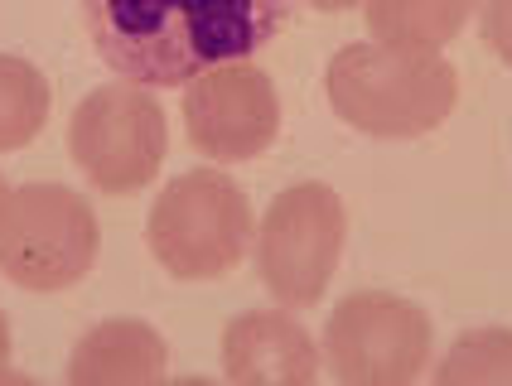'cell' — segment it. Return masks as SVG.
<instances>
[{
  "label": "cell",
  "instance_id": "obj_6",
  "mask_svg": "<svg viewBox=\"0 0 512 386\" xmlns=\"http://www.w3.org/2000/svg\"><path fill=\"white\" fill-rule=\"evenodd\" d=\"M170 150L165 107L141 83H102L92 87L73 121H68V155L83 169V179L107 198L141 193Z\"/></svg>",
  "mask_w": 512,
  "mask_h": 386
},
{
  "label": "cell",
  "instance_id": "obj_1",
  "mask_svg": "<svg viewBox=\"0 0 512 386\" xmlns=\"http://www.w3.org/2000/svg\"><path fill=\"white\" fill-rule=\"evenodd\" d=\"M290 10L295 0H83L97 58L141 87H179L213 63L252 58Z\"/></svg>",
  "mask_w": 512,
  "mask_h": 386
},
{
  "label": "cell",
  "instance_id": "obj_5",
  "mask_svg": "<svg viewBox=\"0 0 512 386\" xmlns=\"http://www.w3.org/2000/svg\"><path fill=\"white\" fill-rule=\"evenodd\" d=\"M348 213L343 198L319 179L290 184L271 198L252 237L256 276L285 309H310L324 300L329 280L343 261Z\"/></svg>",
  "mask_w": 512,
  "mask_h": 386
},
{
  "label": "cell",
  "instance_id": "obj_13",
  "mask_svg": "<svg viewBox=\"0 0 512 386\" xmlns=\"http://www.w3.org/2000/svg\"><path fill=\"white\" fill-rule=\"evenodd\" d=\"M435 386H512V329H469L430 367Z\"/></svg>",
  "mask_w": 512,
  "mask_h": 386
},
{
  "label": "cell",
  "instance_id": "obj_16",
  "mask_svg": "<svg viewBox=\"0 0 512 386\" xmlns=\"http://www.w3.org/2000/svg\"><path fill=\"white\" fill-rule=\"evenodd\" d=\"M310 10H319V15H343V10H353V5H363V0H305Z\"/></svg>",
  "mask_w": 512,
  "mask_h": 386
},
{
  "label": "cell",
  "instance_id": "obj_12",
  "mask_svg": "<svg viewBox=\"0 0 512 386\" xmlns=\"http://www.w3.org/2000/svg\"><path fill=\"white\" fill-rule=\"evenodd\" d=\"M54 107L49 78L20 54H0V155L25 150Z\"/></svg>",
  "mask_w": 512,
  "mask_h": 386
},
{
  "label": "cell",
  "instance_id": "obj_9",
  "mask_svg": "<svg viewBox=\"0 0 512 386\" xmlns=\"http://www.w3.org/2000/svg\"><path fill=\"white\" fill-rule=\"evenodd\" d=\"M223 377L237 386H310L319 377V343L281 309H247L223 329Z\"/></svg>",
  "mask_w": 512,
  "mask_h": 386
},
{
  "label": "cell",
  "instance_id": "obj_2",
  "mask_svg": "<svg viewBox=\"0 0 512 386\" xmlns=\"http://www.w3.org/2000/svg\"><path fill=\"white\" fill-rule=\"evenodd\" d=\"M324 97L343 126L372 140H416L440 131L459 107V73L445 54L397 44H343L324 68Z\"/></svg>",
  "mask_w": 512,
  "mask_h": 386
},
{
  "label": "cell",
  "instance_id": "obj_8",
  "mask_svg": "<svg viewBox=\"0 0 512 386\" xmlns=\"http://www.w3.org/2000/svg\"><path fill=\"white\" fill-rule=\"evenodd\" d=\"M184 131L213 165H242L266 155L281 131L276 83L247 58L203 68L184 83Z\"/></svg>",
  "mask_w": 512,
  "mask_h": 386
},
{
  "label": "cell",
  "instance_id": "obj_10",
  "mask_svg": "<svg viewBox=\"0 0 512 386\" xmlns=\"http://www.w3.org/2000/svg\"><path fill=\"white\" fill-rule=\"evenodd\" d=\"M170 372V348L145 319H107L78 338L68 386H155Z\"/></svg>",
  "mask_w": 512,
  "mask_h": 386
},
{
  "label": "cell",
  "instance_id": "obj_15",
  "mask_svg": "<svg viewBox=\"0 0 512 386\" xmlns=\"http://www.w3.org/2000/svg\"><path fill=\"white\" fill-rule=\"evenodd\" d=\"M10 319H5V309H0V382H20V372L10 367Z\"/></svg>",
  "mask_w": 512,
  "mask_h": 386
},
{
  "label": "cell",
  "instance_id": "obj_14",
  "mask_svg": "<svg viewBox=\"0 0 512 386\" xmlns=\"http://www.w3.org/2000/svg\"><path fill=\"white\" fill-rule=\"evenodd\" d=\"M479 39L488 54H498L512 68V0H479Z\"/></svg>",
  "mask_w": 512,
  "mask_h": 386
},
{
  "label": "cell",
  "instance_id": "obj_3",
  "mask_svg": "<svg viewBox=\"0 0 512 386\" xmlns=\"http://www.w3.org/2000/svg\"><path fill=\"white\" fill-rule=\"evenodd\" d=\"M256 218L237 179L213 169H189L155 193L145 222L150 256L174 280H223L252 251Z\"/></svg>",
  "mask_w": 512,
  "mask_h": 386
},
{
  "label": "cell",
  "instance_id": "obj_17",
  "mask_svg": "<svg viewBox=\"0 0 512 386\" xmlns=\"http://www.w3.org/2000/svg\"><path fill=\"white\" fill-rule=\"evenodd\" d=\"M5 208H10V184H5V174H0V218H5Z\"/></svg>",
  "mask_w": 512,
  "mask_h": 386
},
{
  "label": "cell",
  "instance_id": "obj_4",
  "mask_svg": "<svg viewBox=\"0 0 512 386\" xmlns=\"http://www.w3.org/2000/svg\"><path fill=\"white\" fill-rule=\"evenodd\" d=\"M102 227L68 184H20L0 218V276L29 295L73 290L97 266Z\"/></svg>",
  "mask_w": 512,
  "mask_h": 386
},
{
  "label": "cell",
  "instance_id": "obj_7",
  "mask_svg": "<svg viewBox=\"0 0 512 386\" xmlns=\"http://www.w3.org/2000/svg\"><path fill=\"white\" fill-rule=\"evenodd\" d=\"M430 314L392 290H353L324 319L319 358L343 386H406L430 367Z\"/></svg>",
  "mask_w": 512,
  "mask_h": 386
},
{
  "label": "cell",
  "instance_id": "obj_11",
  "mask_svg": "<svg viewBox=\"0 0 512 386\" xmlns=\"http://www.w3.org/2000/svg\"><path fill=\"white\" fill-rule=\"evenodd\" d=\"M474 10L479 0H363L372 39L421 54H445V44H455Z\"/></svg>",
  "mask_w": 512,
  "mask_h": 386
}]
</instances>
